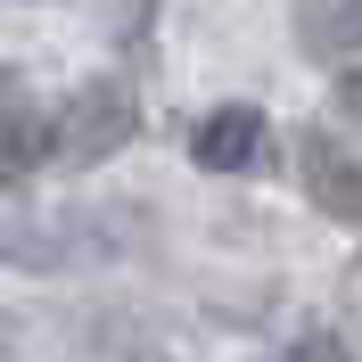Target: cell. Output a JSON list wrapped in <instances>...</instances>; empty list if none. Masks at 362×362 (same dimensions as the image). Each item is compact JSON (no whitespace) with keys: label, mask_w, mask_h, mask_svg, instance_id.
Returning <instances> with one entry per match:
<instances>
[{"label":"cell","mask_w":362,"mask_h":362,"mask_svg":"<svg viewBox=\"0 0 362 362\" xmlns=\"http://www.w3.org/2000/svg\"><path fill=\"white\" fill-rule=\"evenodd\" d=\"M132 132H140L132 90L99 74V83H74L66 90V107H58V124H49V157L99 165V157H115V148H132Z\"/></svg>","instance_id":"obj_1"},{"label":"cell","mask_w":362,"mask_h":362,"mask_svg":"<svg viewBox=\"0 0 362 362\" xmlns=\"http://www.w3.org/2000/svg\"><path fill=\"white\" fill-rule=\"evenodd\" d=\"M305 189L329 223H362V157L338 148L329 132H305Z\"/></svg>","instance_id":"obj_2"},{"label":"cell","mask_w":362,"mask_h":362,"mask_svg":"<svg viewBox=\"0 0 362 362\" xmlns=\"http://www.w3.org/2000/svg\"><path fill=\"white\" fill-rule=\"evenodd\" d=\"M264 115L255 107H214L198 124V132H189V157L206 165V173H247V165H264Z\"/></svg>","instance_id":"obj_3"},{"label":"cell","mask_w":362,"mask_h":362,"mask_svg":"<svg viewBox=\"0 0 362 362\" xmlns=\"http://www.w3.org/2000/svg\"><path fill=\"white\" fill-rule=\"evenodd\" d=\"M296 42H305V58L354 66L362 58V0H296Z\"/></svg>","instance_id":"obj_4"},{"label":"cell","mask_w":362,"mask_h":362,"mask_svg":"<svg viewBox=\"0 0 362 362\" xmlns=\"http://www.w3.org/2000/svg\"><path fill=\"white\" fill-rule=\"evenodd\" d=\"M49 165V115L42 107H25V99H8L0 107V189L25 173H42Z\"/></svg>","instance_id":"obj_5"},{"label":"cell","mask_w":362,"mask_h":362,"mask_svg":"<svg viewBox=\"0 0 362 362\" xmlns=\"http://www.w3.org/2000/svg\"><path fill=\"white\" fill-rule=\"evenodd\" d=\"M338 107H346V115H362V66H354V74L338 83Z\"/></svg>","instance_id":"obj_6"},{"label":"cell","mask_w":362,"mask_h":362,"mask_svg":"<svg viewBox=\"0 0 362 362\" xmlns=\"http://www.w3.org/2000/svg\"><path fill=\"white\" fill-rule=\"evenodd\" d=\"M305 362H329V354H305Z\"/></svg>","instance_id":"obj_7"}]
</instances>
